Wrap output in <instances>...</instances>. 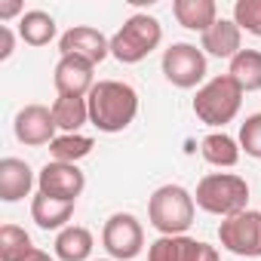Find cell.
I'll use <instances>...</instances> for the list:
<instances>
[{"mask_svg": "<svg viewBox=\"0 0 261 261\" xmlns=\"http://www.w3.org/2000/svg\"><path fill=\"white\" fill-rule=\"evenodd\" d=\"M92 261H114V258H92Z\"/></svg>", "mask_w": 261, "mask_h": 261, "instance_id": "4dcf8cb0", "label": "cell"}, {"mask_svg": "<svg viewBox=\"0 0 261 261\" xmlns=\"http://www.w3.org/2000/svg\"><path fill=\"white\" fill-rule=\"evenodd\" d=\"M77 203H65V200H53L46 194L37 191V197L31 200V221L40 230H65L71 215H74Z\"/></svg>", "mask_w": 261, "mask_h": 261, "instance_id": "2e32d148", "label": "cell"}, {"mask_svg": "<svg viewBox=\"0 0 261 261\" xmlns=\"http://www.w3.org/2000/svg\"><path fill=\"white\" fill-rule=\"evenodd\" d=\"M92 246H95V240H92V233H89L86 227L68 224L65 230H59L53 249H56V258H59V261H89Z\"/></svg>", "mask_w": 261, "mask_h": 261, "instance_id": "e0dca14e", "label": "cell"}, {"mask_svg": "<svg viewBox=\"0 0 261 261\" xmlns=\"http://www.w3.org/2000/svg\"><path fill=\"white\" fill-rule=\"evenodd\" d=\"M218 243L230 255L261 258V212L258 209H246L240 215L221 218V224H218Z\"/></svg>", "mask_w": 261, "mask_h": 261, "instance_id": "52a82bcc", "label": "cell"}, {"mask_svg": "<svg viewBox=\"0 0 261 261\" xmlns=\"http://www.w3.org/2000/svg\"><path fill=\"white\" fill-rule=\"evenodd\" d=\"M233 22L243 31L261 37V0H237L233 4Z\"/></svg>", "mask_w": 261, "mask_h": 261, "instance_id": "d4e9b609", "label": "cell"}, {"mask_svg": "<svg viewBox=\"0 0 261 261\" xmlns=\"http://www.w3.org/2000/svg\"><path fill=\"white\" fill-rule=\"evenodd\" d=\"M22 261H56V258H53L49 252H43V249H34V252H31V255H25Z\"/></svg>", "mask_w": 261, "mask_h": 261, "instance_id": "f546056e", "label": "cell"}, {"mask_svg": "<svg viewBox=\"0 0 261 261\" xmlns=\"http://www.w3.org/2000/svg\"><path fill=\"white\" fill-rule=\"evenodd\" d=\"M86 101H89V123L108 136L123 133L139 117V92L123 80H98L86 95Z\"/></svg>", "mask_w": 261, "mask_h": 261, "instance_id": "6da1fadb", "label": "cell"}, {"mask_svg": "<svg viewBox=\"0 0 261 261\" xmlns=\"http://www.w3.org/2000/svg\"><path fill=\"white\" fill-rule=\"evenodd\" d=\"M197 215L194 194L181 185H163L148 200V221L160 237H181Z\"/></svg>", "mask_w": 261, "mask_h": 261, "instance_id": "7a4b0ae2", "label": "cell"}, {"mask_svg": "<svg viewBox=\"0 0 261 261\" xmlns=\"http://www.w3.org/2000/svg\"><path fill=\"white\" fill-rule=\"evenodd\" d=\"M194 203L203 212H209V215L230 218V215L246 212L249 185H246L243 175H233V172H209V175L200 178L197 194H194Z\"/></svg>", "mask_w": 261, "mask_h": 261, "instance_id": "3957f363", "label": "cell"}, {"mask_svg": "<svg viewBox=\"0 0 261 261\" xmlns=\"http://www.w3.org/2000/svg\"><path fill=\"white\" fill-rule=\"evenodd\" d=\"M19 37L28 46H46L56 40V19L43 10H28L19 19Z\"/></svg>", "mask_w": 261, "mask_h": 261, "instance_id": "44dd1931", "label": "cell"}, {"mask_svg": "<svg viewBox=\"0 0 261 261\" xmlns=\"http://www.w3.org/2000/svg\"><path fill=\"white\" fill-rule=\"evenodd\" d=\"M227 74L243 92H258L261 89V49H240L230 59Z\"/></svg>", "mask_w": 261, "mask_h": 261, "instance_id": "d6986e66", "label": "cell"}, {"mask_svg": "<svg viewBox=\"0 0 261 261\" xmlns=\"http://www.w3.org/2000/svg\"><path fill=\"white\" fill-rule=\"evenodd\" d=\"M160 43H163V25L148 13H136V16H129L123 22V28L111 37V56L120 65H139Z\"/></svg>", "mask_w": 261, "mask_h": 261, "instance_id": "277c9868", "label": "cell"}, {"mask_svg": "<svg viewBox=\"0 0 261 261\" xmlns=\"http://www.w3.org/2000/svg\"><path fill=\"white\" fill-rule=\"evenodd\" d=\"M53 120L62 133H80V126L89 123V101L77 95H59L53 101Z\"/></svg>", "mask_w": 261, "mask_h": 261, "instance_id": "ffe728a7", "label": "cell"}, {"mask_svg": "<svg viewBox=\"0 0 261 261\" xmlns=\"http://www.w3.org/2000/svg\"><path fill=\"white\" fill-rule=\"evenodd\" d=\"M34 169L19 160V157H4L0 160V200L4 203H19L31 194L34 188Z\"/></svg>", "mask_w": 261, "mask_h": 261, "instance_id": "4fadbf2b", "label": "cell"}, {"mask_svg": "<svg viewBox=\"0 0 261 261\" xmlns=\"http://www.w3.org/2000/svg\"><path fill=\"white\" fill-rule=\"evenodd\" d=\"M240 105H243V89L233 83L230 74H218V77L206 80L194 95L197 120L206 126H215V129L230 123L240 114Z\"/></svg>", "mask_w": 261, "mask_h": 261, "instance_id": "5b68a950", "label": "cell"}, {"mask_svg": "<svg viewBox=\"0 0 261 261\" xmlns=\"http://www.w3.org/2000/svg\"><path fill=\"white\" fill-rule=\"evenodd\" d=\"M92 148H95V142H92L89 136H83V133H62V136L49 145V154H53V160H59V163H80L83 157L92 154Z\"/></svg>", "mask_w": 261, "mask_h": 261, "instance_id": "7402d4cb", "label": "cell"}, {"mask_svg": "<svg viewBox=\"0 0 261 261\" xmlns=\"http://www.w3.org/2000/svg\"><path fill=\"white\" fill-rule=\"evenodd\" d=\"M53 83H56L59 95L86 98L95 86V65L86 59H77V56H62L53 71Z\"/></svg>", "mask_w": 261, "mask_h": 261, "instance_id": "7c38bea8", "label": "cell"}, {"mask_svg": "<svg viewBox=\"0 0 261 261\" xmlns=\"http://www.w3.org/2000/svg\"><path fill=\"white\" fill-rule=\"evenodd\" d=\"M59 53L62 56H77V59H86V62L98 65V62H105L111 56V40L98 28L74 25L59 37Z\"/></svg>", "mask_w": 261, "mask_h": 261, "instance_id": "8fae6325", "label": "cell"}, {"mask_svg": "<svg viewBox=\"0 0 261 261\" xmlns=\"http://www.w3.org/2000/svg\"><path fill=\"white\" fill-rule=\"evenodd\" d=\"M56 120H53V108L46 105H25L19 114H16V123H13V133L22 145L28 148H40V145H53L59 139L56 133Z\"/></svg>", "mask_w": 261, "mask_h": 261, "instance_id": "30bf717a", "label": "cell"}, {"mask_svg": "<svg viewBox=\"0 0 261 261\" xmlns=\"http://www.w3.org/2000/svg\"><path fill=\"white\" fill-rule=\"evenodd\" d=\"M200 154L209 166H218V169H230L240 163V142L230 139L227 133H209L203 142H200Z\"/></svg>", "mask_w": 261, "mask_h": 261, "instance_id": "ac0fdd59", "label": "cell"}, {"mask_svg": "<svg viewBox=\"0 0 261 261\" xmlns=\"http://www.w3.org/2000/svg\"><path fill=\"white\" fill-rule=\"evenodd\" d=\"M163 77L178 89H194L206 80V53L194 43H172L163 53Z\"/></svg>", "mask_w": 261, "mask_h": 261, "instance_id": "ba28073f", "label": "cell"}, {"mask_svg": "<svg viewBox=\"0 0 261 261\" xmlns=\"http://www.w3.org/2000/svg\"><path fill=\"white\" fill-rule=\"evenodd\" d=\"M240 151H246L249 157L261 160V114H249L240 126Z\"/></svg>", "mask_w": 261, "mask_h": 261, "instance_id": "484cf974", "label": "cell"}, {"mask_svg": "<svg viewBox=\"0 0 261 261\" xmlns=\"http://www.w3.org/2000/svg\"><path fill=\"white\" fill-rule=\"evenodd\" d=\"M200 49H203L206 56H215V59H233V56L243 49V28H240L233 19H218V22L203 34Z\"/></svg>", "mask_w": 261, "mask_h": 261, "instance_id": "5bb4252c", "label": "cell"}, {"mask_svg": "<svg viewBox=\"0 0 261 261\" xmlns=\"http://www.w3.org/2000/svg\"><path fill=\"white\" fill-rule=\"evenodd\" d=\"M191 237H157L148 246V261H188Z\"/></svg>", "mask_w": 261, "mask_h": 261, "instance_id": "cb8c5ba5", "label": "cell"}, {"mask_svg": "<svg viewBox=\"0 0 261 261\" xmlns=\"http://www.w3.org/2000/svg\"><path fill=\"white\" fill-rule=\"evenodd\" d=\"M13 16H25V7L19 4V0H10V4H0V19H13Z\"/></svg>", "mask_w": 261, "mask_h": 261, "instance_id": "f1b7e54d", "label": "cell"}, {"mask_svg": "<svg viewBox=\"0 0 261 261\" xmlns=\"http://www.w3.org/2000/svg\"><path fill=\"white\" fill-rule=\"evenodd\" d=\"M172 16L181 28L206 34L218 22V7H215V0H175Z\"/></svg>", "mask_w": 261, "mask_h": 261, "instance_id": "9a60e30c", "label": "cell"}, {"mask_svg": "<svg viewBox=\"0 0 261 261\" xmlns=\"http://www.w3.org/2000/svg\"><path fill=\"white\" fill-rule=\"evenodd\" d=\"M16 49V34L10 25H0V62H7Z\"/></svg>", "mask_w": 261, "mask_h": 261, "instance_id": "83f0119b", "label": "cell"}, {"mask_svg": "<svg viewBox=\"0 0 261 261\" xmlns=\"http://www.w3.org/2000/svg\"><path fill=\"white\" fill-rule=\"evenodd\" d=\"M101 246L114 261H136L145 252V227L133 212H114L101 227Z\"/></svg>", "mask_w": 261, "mask_h": 261, "instance_id": "8992f818", "label": "cell"}, {"mask_svg": "<svg viewBox=\"0 0 261 261\" xmlns=\"http://www.w3.org/2000/svg\"><path fill=\"white\" fill-rule=\"evenodd\" d=\"M188 261H221L218 258V249L203 243V240H194L191 237V246H188Z\"/></svg>", "mask_w": 261, "mask_h": 261, "instance_id": "4316f807", "label": "cell"}, {"mask_svg": "<svg viewBox=\"0 0 261 261\" xmlns=\"http://www.w3.org/2000/svg\"><path fill=\"white\" fill-rule=\"evenodd\" d=\"M86 188V175L80 172L77 163H59L49 160L40 172H37V191L53 197V200H65V203H77V197Z\"/></svg>", "mask_w": 261, "mask_h": 261, "instance_id": "9c48e42d", "label": "cell"}, {"mask_svg": "<svg viewBox=\"0 0 261 261\" xmlns=\"http://www.w3.org/2000/svg\"><path fill=\"white\" fill-rule=\"evenodd\" d=\"M37 246L31 243L25 227H19V224H4L0 227V261H22Z\"/></svg>", "mask_w": 261, "mask_h": 261, "instance_id": "603a6c76", "label": "cell"}]
</instances>
